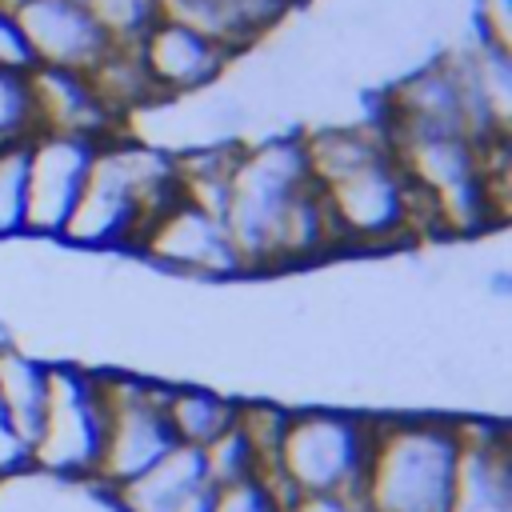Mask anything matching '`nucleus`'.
I'll use <instances>...</instances> for the list:
<instances>
[{"label":"nucleus","mask_w":512,"mask_h":512,"mask_svg":"<svg viewBox=\"0 0 512 512\" xmlns=\"http://www.w3.org/2000/svg\"><path fill=\"white\" fill-rule=\"evenodd\" d=\"M104 428L108 404L100 388V368L72 360L48 364V408L32 444V468L68 488L92 484L104 452Z\"/></svg>","instance_id":"obj_6"},{"label":"nucleus","mask_w":512,"mask_h":512,"mask_svg":"<svg viewBox=\"0 0 512 512\" xmlns=\"http://www.w3.org/2000/svg\"><path fill=\"white\" fill-rule=\"evenodd\" d=\"M460 424L448 412H376L360 500L368 512H448Z\"/></svg>","instance_id":"obj_2"},{"label":"nucleus","mask_w":512,"mask_h":512,"mask_svg":"<svg viewBox=\"0 0 512 512\" xmlns=\"http://www.w3.org/2000/svg\"><path fill=\"white\" fill-rule=\"evenodd\" d=\"M236 400L240 396H228L208 384L168 380L164 384V416H168L176 444L208 448L216 436H224L236 424Z\"/></svg>","instance_id":"obj_16"},{"label":"nucleus","mask_w":512,"mask_h":512,"mask_svg":"<svg viewBox=\"0 0 512 512\" xmlns=\"http://www.w3.org/2000/svg\"><path fill=\"white\" fill-rule=\"evenodd\" d=\"M84 8L112 44H136L160 20V0H84Z\"/></svg>","instance_id":"obj_21"},{"label":"nucleus","mask_w":512,"mask_h":512,"mask_svg":"<svg viewBox=\"0 0 512 512\" xmlns=\"http://www.w3.org/2000/svg\"><path fill=\"white\" fill-rule=\"evenodd\" d=\"M376 440V412L336 404H292L276 452L280 480L296 496H360Z\"/></svg>","instance_id":"obj_5"},{"label":"nucleus","mask_w":512,"mask_h":512,"mask_svg":"<svg viewBox=\"0 0 512 512\" xmlns=\"http://www.w3.org/2000/svg\"><path fill=\"white\" fill-rule=\"evenodd\" d=\"M484 288L492 300H512V268H492L484 276Z\"/></svg>","instance_id":"obj_28"},{"label":"nucleus","mask_w":512,"mask_h":512,"mask_svg":"<svg viewBox=\"0 0 512 512\" xmlns=\"http://www.w3.org/2000/svg\"><path fill=\"white\" fill-rule=\"evenodd\" d=\"M204 484H212L208 480V468H204V452L200 448H188V444H176L152 468H144L128 484L104 492L100 500L112 512H176Z\"/></svg>","instance_id":"obj_15"},{"label":"nucleus","mask_w":512,"mask_h":512,"mask_svg":"<svg viewBox=\"0 0 512 512\" xmlns=\"http://www.w3.org/2000/svg\"><path fill=\"white\" fill-rule=\"evenodd\" d=\"M32 104H36V124L44 132H64V136H84V140H108L124 132V124L100 104L92 80L84 72L68 68H32Z\"/></svg>","instance_id":"obj_13"},{"label":"nucleus","mask_w":512,"mask_h":512,"mask_svg":"<svg viewBox=\"0 0 512 512\" xmlns=\"http://www.w3.org/2000/svg\"><path fill=\"white\" fill-rule=\"evenodd\" d=\"M284 4H288V8H292V12H296V8H312V4H316V0H284Z\"/></svg>","instance_id":"obj_30"},{"label":"nucleus","mask_w":512,"mask_h":512,"mask_svg":"<svg viewBox=\"0 0 512 512\" xmlns=\"http://www.w3.org/2000/svg\"><path fill=\"white\" fill-rule=\"evenodd\" d=\"M132 256L148 260L168 276H188L204 284H224L244 276V264L232 248L224 220L192 204L188 196H176L164 212H156L144 224V232L132 244Z\"/></svg>","instance_id":"obj_8"},{"label":"nucleus","mask_w":512,"mask_h":512,"mask_svg":"<svg viewBox=\"0 0 512 512\" xmlns=\"http://www.w3.org/2000/svg\"><path fill=\"white\" fill-rule=\"evenodd\" d=\"M12 16L24 32L36 68L88 72L112 48L108 32L76 0H20Z\"/></svg>","instance_id":"obj_11"},{"label":"nucleus","mask_w":512,"mask_h":512,"mask_svg":"<svg viewBox=\"0 0 512 512\" xmlns=\"http://www.w3.org/2000/svg\"><path fill=\"white\" fill-rule=\"evenodd\" d=\"M0 408L32 452L48 408V360L24 352L12 340L0 344Z\"/></svg>","instance_id":"obj_17"},{"label":"nucleus","mask_w":512,"mask_h":512,"mask_svg":"<svg viewBox=\"0 0 512 512\" xmlns=\"http://www.w3.org/2000/svg\"><path fill=\"white\" fill-rule=\"evenodd\" d=\"M136 52H140V64H144L160 100L200 96L212 84L228 80V68L236 64V56L228 48L212 44L208 36H200L188 24H176L168 16H160L136 40Z\"/></svg>","instance_id":"obj_10"},{"label":"nucleus","mask_w":512,"mask_h":512,"mask_svg":"<svg viewBox=\"0 0 512 512\" xmlns=\"http://www.w3.org/2000/svg\"><path fill=\"white\" fill-rule=\"evenodd\" d=\"M288 512H368L360 496H296Z\"/></svg>","instance_id":"obj_27"},{"label":"nucleus","mask_w":512,"mask_h":512,"mask_svg":"<svg viewBox=\"0 0 512 512\" xmlns=\"http://www.w3.org/2000/svg\"><path fill=\"white\" fill-rule=\"evenodd\" d=\"M340 256H344V244H340V232L332 224L328 200H324L320 184L308 180L288 200V208L280 216V228H276V240H272V276L316 268V264H328V260H340Z\"/></svg>","instance_id":"obj_14"},{"label":"nucleus","mask_w":512,"mask_h":512,"mask_svg":"<svg viewBox=\"0 0 512 512\" xmlns=\"http://www.w3.org/2000/svg\"><path fill=\"white\" fill-rule=\"evenodd\" d=\"M344 256H384L432 240V212L396 164L392 148L320 184Z\"/></svg>","instance_id":"obj_4"},{"label":"nucleus","mask_w":512,"mask_h":512,"mask_svg":"<svg viewBox=\"0 0 512 512\" xmlns=\"http://www.w3.org/2000/svg\"><path fill=\"white\" fill-rule=\"evenodd\" d=\"M36 104H32V84L28 72L0 68V144H16L36 136Z\"/></svg>","instance_id":"obj_22"},{"label":"nucleus","mask_w":512,"mask_h":512,"mask_svg":"<svg viewBox=\"0 0 512 512\" xmlns=\"http://www.w3.org/2000/svg\"><path fill=\"white\" fill-rule=\"evenodd\" d=\"M0 68H12V72H32V68H36V60H32V52H28V44H24V32H20V24H16V16L4 12V8H0Z\"/></svg>","instance_id":"obj_26"},{"label":"nucleus","mask_w":512,"mask_h":512,"mask_svg":"<svg viewBox=\"0 0 512 512\" xmlns=\"http://www.w3.org/2000/svg\"><path fill=\"white\" fill-rule=\"evenodd\" d=\"M472 40L512 52V0H476V8H472Z\"/></svg>","instance_id":"obj_25"},{"label":"nucleus","mask_w":512,"mask_h":512,"mask_svg":"<svg viewBox=\"0 0 512 512\" xmlns=\"http://www.w3.org/2000/svg\"><path fill=\"white\" fill-rule=\"evenodd\" d=\"M212 512H288V508L280 504V496L260 476H248V480H236V484L216 488Z\"/></svg>","instance_id":"obj_24"},{"label":"nucleus","mask_w":512,"mask_h":512,"mask_svg":"<svg viewBox=\"0 0 512 512\" xmlns=\"http://www.w3.org/2000/svg\"><path fill=\"white\" fill-rule=\"evenodd\" d=\"M24 184H28V140L0 144V244L24 236Z\"/></svg>","instance_id":"obj_20"},{"label":"nucleus","mask_w":512,"mask_h":512,"mask_svg":"<svg viewBox=\"0 0 512 512\" xmlns=\"http://www.w3.org/2000/svg\"><path fill=\"white\" fill-rule=\"evenodd\" d=\"M96 140L36 132L28 136V184H24V236L60 240L72 204L84 188Z\"/></svg>","instance_id":"obj_9"},{"label":"nucleus","mask_w":512,"mask_h":512,"mask_svg":"<svg viewBox=\"0 0 512 512\" xmlns=\"http://www.w3.org/2000/svg\"><path fill=\"white\" fill-rule=\"evenodd\" d=\"M288 408H292V404L264 400V396H240V400H236V432L248 440V448H252L260 472L276 468V452H280V440H284ZM260 472H256V476H260Z\"/></svg>","instance_id":"obj_19"},{"label":"nucleus","mask_w":512,"mask_h":512,"mask_svg":"<svg viewBox=\"0 0 512 512\" xmlns=\"http://www.w3.org/2000/svg\"><path fill=\"white\" fill-rule=\"evenodd\" d=\"M84 76L92 80L100 104H104L124 128H128V120H132L136 112H144L148 104L160 100L156 88H152V80H148V72H144V64H140L136 44H112Z\"/></svg>","instance_id":"obj_18"},{"label":"nucleus","mask_w":512,"mask_h":512,"mask_svg":"<svg viewBox=\"0 0 512 512\" xmlns=\"http://www.w3.org/2000/svg\"><path fill=\"white\" fill-rule=\"evenodd\" d=\"M164 384L168 380H156L144 372L100 368L108 428H104V452H100L96 476L92 484H84L88 492L104 496L176 448V436L164 416Z\"/></svg>","instance_id":"obj_7"},{"label":"nucleus","mask_w":512,"mask_h":512,"mask_svg":"<svg viewBox=\"0 0 512 512\" xmlns=\"http://www.w3.org/2000/svg\"><path fill=\"white\" fill-rule=\"evenodd\" d=\"M200 452H204L208 480H212L216 488L236 484V480H248V476H256V472H260V468H256V456H252L248 440L236 432V424H232L224 436H216L208 448H200Z\"/></svg>","instance_id":"obj_23"},{"label":"nucleus","mask_w":512,"mask_h":512,"mask_svg":"<svg viewBox=\"0 0 512 512\" xmlns=\"http://www.w3.org/2000/svg\"><path fill=\"white\" fill-rule=\"evenodd\" d=\"M212 504H216V484H204V488L192 492L176 512H212Z\"/></svg>","instance_id":"obj_29"},{"label":"nucleus","mask_w":512,"mask_h":512,"mask_svg":"<svg viewBox=\"0 0 512 512\" xmlns=\"http://www.w3.org/2000/svg\"><path fill=\"white\" fill-rule=\"evenodd\" d=\"M176 196V156L132 132H116L96 144L60 244L76 252H132L144 224Z\"/></svg>","instance_id":"obj_1"},{"label":"nucleus","mask_w":512,"mask_h":512,"mask_svg":"<svg viewBox=\"0 0 512 512\" xmlns=\"http://www.w3.org/2000/svg\"><path fill=\"white\" fill-rule=\"evenodd\" d=\"M312 180L300 128L248 136L236 152L224 200V228L244 276H272V240L288 200Z\"/></svg>","instance_id":"obj_3"},{"label":"nucleus","mask_w":512,"mask_h":512,"mask_svg":"<svg viewBox=\"0 0 512 512\" xmlns=\"http://www.w3.org/2000/svg\"><path fill=\"white\" fill-rule=\"evenodd\" d=\"M460 464L448 512H512V436L504 420L456 416Z\"/></svg>","instance_id":"obj_12"}]
</instances>
